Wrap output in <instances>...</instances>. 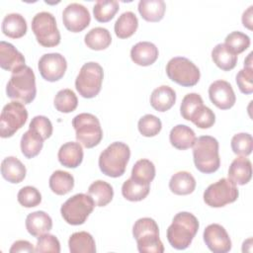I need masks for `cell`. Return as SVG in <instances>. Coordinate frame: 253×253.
<instances>
[{"label": "cell", "mask_w": 253, "mask_h": 253, "mask_svg": "<svg viewBox=\"0 0 253 253\" xmlns=\"http://www.w3.org/2000/svg\"><path fill=\"white\" fill-rule=\"evenodd\" d=\"M199 220L191 212H178L167 229V239L177 250L188 248L199 230Z\"/></svg>", "instance_id": "1"}, {"label": "cell", "mask_w": 253, "mask_h": 253, "mask_svg": "<svg viewBox=\"0 0 253 253\" xmlns=\"http://www.w3.org/2000/svg\"><path fill=\"white\" fill-rule=\"evenodd\" d=\"M6 94L8 98L23 104H30L35 100L36 76L30 66L25 65L12 73L6 86Z\"/></svg>", "instance_id": "2"}, {"label": "cell", "mask_w": 253, "mask_h": 253, "mask_svg": "<svg viewBox=\"0 0 253 253\" xmlns=\"http://www.w3.org/2000/svg\"><path fill=\"white\" fill-rule=\"evenodd\" d=\"M193 159L196 168L205 174L218 170L220 158L218 154V141L211 135L198 137L193 145Z\"/></svg>", "instance_id": "3"}, {"label": "cell", "mask_w": 253, "mask_h": 253, "mask_svg": "<svg viewBox=\"0 0 253 253\" xmlns=\"http://www.w3.org/2000/svg\"><path fill=\"white\" fill-rule=\"evenodd\" d=\"M130 157V149L127 144L115 141L111 143L99 156V167L103 174L112 178L122 176Z\"/></svg>", "instance_id": "4"}, {"label": "cell", "mask_w": 253, "mask_h": 253, "mask_svg": "<svg viewBox=\"0 0 253 253\" xmlns=\"http://www.w3.org/2000/svg\"><path fill=\"white\" fill-rule=\"evenodd\" d=\"M132 235L140 253H163L164 246L159 238L156 221L150 217L137 219L132 227Z\"/></svg>", "instance_id": "5"}, {"label": "cell", "mask_w": 253, "mask_h": 253, "mask_svg": "<svg viewBox=\"0 0 253 253\" xmlns=\"http://www.w3.org/2000/svg\"><path fill=\"white\" fill-rule=\"evenodd\" d=\"M77 141L86 148L97 146L103 138V130L98 118L89 113H81L72 120Z\"/></svg>", "instance_id": "6"}, {"label": "cell", "mask_w": 253, "mask_h": 253, "mask_svg": "<svg viewBox=\"0 0 253 253\" xmlns=\"http://www.w3.org/2000/svg\"><path fill=\"white\" fill-rule=\"evenodd\" d=\"M103 78V67L94 61L87 62L80 68L75 79V88L83 98H94L101 91Z\"/></svg>", "instance_id": "7"}, {"label": "cell", "mask_w": 253, "mask_h": 253, "mask_svg": "<svg viewBox=\"0 0 253 253\" xmlns=\"http://www.w3.org/2000/svg\"><path fill=\"white\" fill-rule=\"evenodd\" d=\"M95 206V202L91 196L79 193L63 203L60 208V213L68 224L80 225L86 221Z\"/></svg>", "instance_id": "8"}, {"label": "cell", "mask_w": 253, "mask_h": 253, "mask_svg": "<svg viewBox=\"0 0 253 253\" xmlns=\"http://www.w3.org/2000/svg\"><path fill=\"white\" fill-rule=\"evenodd\" d=\"M32 31L38 42L44 47H53L60 42V33L54 16L49 12H40L32 20Z\"/></svg>", "instance_id": "9"}, {"label": "cell", "mask_w": 253, "mask_h": 253, "mask_svg": "<svg viewBox=\"0 0 253 253\" xmlns=\"http://www.w3.org/2000/svg\"><path fill=\"white\" fill-rule=\"evenodd\" d=\"M166 74L170 80L183 87L195 86L201 77L198 66L183 56H176L168 61Z\"/></svg>", "instance_id": "10"}, {"label": "cell", "mask_w": 253, "mask_h": 253, "mask_svg": "<svg viewBox=\"0 0 253 253\" xmlns=\"http://www.w3.org/2000/svg\"><path fill=\"white\" fill-rule=\"evenodd\" d=\"M28 120V111L24 104L12 101L6 104L0 116V135L3 138L13 136Z\"/></svg>", "instance_id": "11"}, {"label": "cell", "mask_w": 253, "mask_h": 253, "mask_svg": "<svg viewBox=\"0 0 253 253\" xmlns=\"http://www.w3.org/2000/svg\"><path fill=\"white\" fill-rule=\"evenodd\" d=\"M238 196L236 184L227 178H221L205 190L204 202L211 208H221L235 202Z\"/></svg>", "instance_id": "12"}, {"label": "cell", "mask_w": 253, "mask_h": 253, "mask_svg": "<svg viewBox=\"0 0 253 253\" xmlns=\"http://www.w3.org/2000/svg\"><path fill=\"white\" fill-rule=\"evenodd\" d=\"M38 68L44 80L55 82L65 74L67 62L65 57L58 52L45 53L40 58Z\"/></svg>", "instance_id": "13"}, {"label": "cell", "mask_w": 253, "mask_h": 253, "mask_svg": "<svg viewBox=\"0 0 253 253\" xmlns=\"http://www.w3.org/2000/svg\"><path fill=\"white\" fill-rule=\"evenodd\" d=\"M62 22L68 31L79 33L89 26L91 16L88 9L82 4L70 3L62 12Z\"/></svg>", "instance_id": "14"}, {"label": "cell", "mask_w": 253, "mask_h": 253, "mask_svg": "<svg viewBox=\"0 0 253 253\" xmlns=\"http://www.w3.org/2000/svg\"><path fill=\"white\" fill-rule=\"evenodd\" d=\"M203 237L208 248L213 253H226L231 249L230 237L225 228L218 223L208 225Z\"/></svg>", "instance_id": "15"}, {"label": "cell", "mask_w": 253, "mask_h": 253, "mask_svg": "<svg viewBox=\"0 0 253 253\" xmlns=\"http://www.w3.org/2000/svg\"><path fill=\"white\" fill-rule=\"evenodd\" d=\"M209 96L211 103L220 110L232 108L236 102V96L232 86L225 80H216L209 87Z\"/></svg>", "instance_id": "16"}, {"label": "cell", "mask_w": 253, "mask_h": 253, "mask_svg": "<svg viewBox=\"0 0 253 253\" xmlns=\"http://www.w3.org/2000/svg\"><path fill=\"white\" fill-rule=\"evenodd\" d=\"M24 55L10 42H0V66L2 69L14 73L25 66Z\"/></svg>", "instance_id": "17"}, {"label": "cell", "mask_w": 253, "mask_h": 253, "mask_svg": "<svg viewBox=\"0 0 253 253\" xmlns=\"http://www.w3.org/2000/svg\"><path fill=\"white\" fill-rule=\"evenodd\" d=\"M158 48L150 42H139L130 49L131 60L140 66H149L158 58Z\"/></svg>", "instance_id": "18"}, {"label": "cell", "mask_w": 253, "mask_h": 253, "mask_svg": "<svg viewBox=\"0 0 253 253\" xmlns=\"http://www.w3.org/2000/svg\"><path fill=\"white\" fill-rule=\"evenodd\" d=\"M83 155L82 145L75 141H68L62 144L57 153L58 161L67 168L78 167L82 163Z\"/></svg>", "instance_id": "19"}, {"label": "cell", "mask_w": 253, "mask_h": 253, "mask_svg": "<svg viewBox=\"0 0 253 253\" xmlns=\"http://www.w3.org/2000/svg\"><path fill=\"white\" fill-rule=\"evenodd\" d=\"M25 224L28 232L32 236L39 237L48 233L52 228V219L45 211H37L28 214Z\"/></svg>", "instance_id": "20"}, {"label": "cell", "mask_w": 253, "mask_h": 253, "mask_svg": "<svg viewBox=\"0 0 253 253\" xmlns=\"http://www.w3.org/2000/svg\"><path fill=\"white\" fill-rule=\"evenodd\" d=\"M252 177V164L251 161L244 157L239 156L235 158L228 169V179L234 184L243 186L247 184Z\"/></svg>", "instance_id": "21"}, {"label": "cell", "mask_w": 253, "mask_h": 253, "mask_svg": "<svg viewBox=\"0 0 253 253\" xmlns=\"http://www.w3.org/2000/svg\"><path fill=\"white\" fill-rule=\"evenodd\" d=\"M176 102L174 89L167 85H161L154 89L150 95V105L157 112H166Z\"/></svg>", "instance_id": "22"}, {"label": "cell", "mask_w": 253, "mask_h": 253, "mask_svg": "<svg viewBox=\"0 0 253 253\" xmlns=\"http://www.w3.org/2000/svg\"><path fill=\"white\" fill-rule=\"evenodd\" d=\"M197 137L195 131L186 125L175 126L169 133V140L172 146L177 149L185 150L193 147Z\"/></svg>", "instance_id": "23"}, {"label": "cell", "mask_w": 253, "mask_h": 253, "mask_svg": "<svg viewBox=\"0 0 253 253\" xmlns=\"http://www.w3.org/2000/svg\"><path fill=\"white\" fill-rule=\"evenodd\" d=\"M27 169L25 165L14 156H8L1 162V174L10 183H21L26 177Z\"/></svg>", "instance_id": "24"}, {"label": "cell", "mask_w": 253, "mask_h": 253, "mask_svg": "<svg viewBox=\"0 0 253 253\" xmlns=\"http://www.w3.org/2000/svg\"><path fill=\"white\" fill-rule=\"evenodd\" d=\"M27 30V22L19 13L7 14L2 21V32L8 38L20 39L26 35Z\"/></svg>", "instance_id": "25"}, {"label": "cell", "mask_w": 253, "mask_h": 253, "mask_svg": "<svg viewBox=\"0 0 253 253\" xmlns=\"http://www.w3.org/2000/svg\"><path fill=\"white\" fill-rule=\"evenodd\" d=\"M196 188V180L194 176L187 171H179L175 173L169 181L170 191L179 196L192 194Z\"/></svg>", "instance_id": "26"}, {"label": "cell", "mask_w": 253, "mask_h": 253, "mask_svg": "<svg viewBox=\"0 0 253 253\" xmlns=\"http://www.w3.org/2000/svg\"><path fill=\"white\" fill-rule=\"evenodd\" d=\"M137 9L145 21L159 22L164 17L166 4L163 0H140Z\"/></svg>", "instance_id": "27"}, {"label": "cell", "mask_w": 253, "mask_h": 253, "mask_svg": "<svg viewBox=\"0 0 253 253\" xmlns=\"http://www.w3.org/2000/svg\"><path fill=\"white\" fill-rule=\"evenodd\" d=\"M211 59L215 65L224 71H229L236 66L237 55L224 43H217L211 50Z\"/></svg>", "instance_id": "28"}, {"label": "cell", "mask_w": 253, "mask_h": 253, "mask_svg": "<svg viewBox=\"0 0 253 253\" xmlns=\"http://www.w3.org/2000/svg\"><path fill=\"white\" fill-rule=\"evenodd\" d=\"M71 253H95L96 244L93 236L86 231L74 232L68 239Z\"/></svg>", "instance_id": "29"}, {"label": "cell", "mask_w": 253, "mask_h": 253, "mask_svg": "<svg viewBox=\"0 0 253 253\" xmlns=\"http://www.w3.org/2000/svg\"><path fill=\"white\" fill-rule=\"evenodd\" d=\"M88 195L92 197L97 207H105L113 200L114 190L108 182L97 180L89 186Z\"/></svg>", "instance_id": "30"}, {"label": "cell", "mask_w": 253, "mask_h": 253, "mask_svg": "<svg viewBox=\"0 0 253 253\" xmlns=\"http://www.w3.org/2000/svg\"><path fill=\"white\" fill-rule=\"evenodd\" d=\"M84 42L91 49L103 50L111 44L112 37L106 28L96 27L85 35Z\"/></svg>", "instance_id": "31"}, {"label": "cell", "mask_w": 253, "mask_h": 253, "mask_svg": "<svg viewBox=\"0 0 253 253\" xmlns=\"http://www.w3.org/2000/svg\"><path fill=\"white\" fill-rule=\"evenodd\" d=\"M138 27V20L134 13L130 11L124 12L115 23V33L120 39H127L131 37Z\"/></svg>", "instance_id": "32"}, {"label": "cell", "mask_w": 253, "mask_h": 253, "mask_svg": "<svg viewBox=\"0 0 253 253\" xmlns=\"http://www.w3.org/2000/svg\"><path fill=\"white\" fill-rule=\"evenodd\" d=\"M49 188L50 190L59 196L66 195L74 187L73 176L66 171L56 170L49 177Z\"/></svg>", "instance_id": "33"}, {"label": "cell", "mask_w": 253, "mask_h": 253, "mask_svg": "<svg viewBox=\"0 0 253 253\" xmlns=\"http://www.w3.org/2000/svg\"><path fill=\"white\" fill-rule=\"evenodd\" d=\"M43 138L34 131L33 129H28L21 138V150L25 157L33 158L37 156L43 146Z\"/></svg>", "instance_id": "34"}, {"label": "cell", "mask_w": 253, "mask_h": 253, "mask_svg": "<svg viewBox=\"0 0 253 253\" xmlns=\"http://www.w3.org/2000/svg\"><path fill=\"white\" fill-rule=\"evenodd\" d=\"M150 185L139 183L131 178L126 180L122 186V194L125 199L130 202H139L147 197Z\"/></svg>", "instance_id": "35"}, {"label": "cell", "mask_w": 253, "mask_h": 253, "mask_svg": "<svg viewBox=\"0 0 253 253\" xmlns=\"http://www.w3.org/2000/svg\"><path fill=\"white\" fill-rule=\"evenodd\" d=\"M154 177H155V166L150 160L139 159L134 163L131 169V176H130L131 179L145 185H150Z\"/></svg>", "instance_id": "36"}, {"label": "cell", "mask_w": 253, "mask_h": 253, "mask_svg": "<svg viewBox=\"0 0 253 253\" xmlns=\"http://www.w3.org/2000/svg\"><path fill=\"white\" fill-rule=\"evenodd\" d=\"M119 9L120 5L116 0H99L93 7V14L96 21L107 23L115 17Z\"/></svg>", "instance_id": "37"}, {"label": "cell", "mask_w": 253, "mask_h": 253, "mask_svg": "<svg viewBox=\"0 0 253 253\" xmlns=\"http://www.w3.org/2000/svg\"><path fill=\"white\" fill-rule=\"evenodd\" d=\"M204 107V102L200 94L189 93L187 94L181 103L180 113L183 119L187 121H192L197 113Z\"/></svg>", "instance_id": "38"}, {"label": "cell", "mask_w": 253, "mask_h": 253, "mask_svg": "<svg viewBox=\"0 0 253 253\" xmlns=\"http://www.w3.org/2000/svg\"><path fill=\"white\" fill-rule=\"evenodd\" d=\"M54 107L60 113H71L78 105V99L75 93L70 89H62L58 91L54 97Z\"/></svg>", "instance_id": "39"}, {"label": "cell", "mask_w": 253, "mask_h": 253, "mask_svg": "<svg viewBox=\"0 0 253 253\" xmlns=\"http://www.w3.org/2000/svg\"><path fill=\"white\" fill-rule=\"evenodd\" d=\"M231 149L234 154L239 156H248L253 149L252 135L247 132H239L231 138Z\"/></svg>", "instance_id": "40"}, {"label": "cell", "mask_w": 253, "mask_h": 253, "mask_svg": "<svg viewBox=\"0 0 253 253\" xmlns=\"http://www.w3.org/2000/svg\"><path fill=\"white\" fill-rule=\"evenodd\" d=\"M250 38L246 34L234 31L226 36L224 44L237 55L246 50L250 46Z\"/></svg>", "instance_id": "41"}, {"label": "cell", "mask_w": 253, "mask_h": 253, "mask_svg": "<svg viewBox=\"0 0 253 253\" xmlns=\"http://www.w3.org/2000/svg\"><path fill=\"white\" fill-rule=\"evenodd\" d=\"M137 127L139 132L143 136L151 137V136H155L160 132L162 128V123L160 119H158L156 116L147 114L139 119Z\"/></svg>", "instance_id": "42"}, {"label": "cell", "mask_w": 253, "mask_h": 253, "mask_svg": "<svg viewBox=\"0 0 253 253\" xmlns=\"http://www.w3.org/2000/svg\"><path fill=\"white\" fill-rule=\"evenodd\" d=\"M17 200L19 204L25 208H34L41 204L42 195L37 188L26 186L18 192Z\"/></svg>", "instance_id": "43"}, {"label": "cell", "mask_w": 253, "mask_h": 253, "mask_svg": "<svg viewBox=\"0 0 253 253\" xmlns=\"http://www.w3.org/2000/svg\"><path fill=\"white\" fill-rule=\"evenodd\" d=\"M36 252L43 253V252H52L59 253L60 252V243L59 240L52 234H42L38 237Z\"/></svg>", "instance_id": "44"}, {"label": "cell", "mask_w": 253, "mask_h": 253, "mask_svg": "<svg viewBox=\"0 0 253 253\" xmlns=\"http://www.w3.org/2000/svg\"><path fill=\"white\" fill-rule=\"evenodd\" d=\"M29 128L39 133L43 140L47 139L52 134V124L49 119L44 116L34 117L29 125Z\"/></svg>", "instance_id": "45"}, {"label": "cell", "mask_w": 253, "mask_h": 253, "mask_svg": "<svg viewBox=\"0 0 253 253\" xmlns=\"http://www.w3.org/2000/svg\"><path fill=\"white\" fill-rule=\"evenodd\" d=\"M236 84L246 95L253 93V67H244L236 74Z\"/></svg>", "instance_id": "46"}, {"label": "cell", "mask_w": 253, "mask_h": 253, "mask_svg": "<svg viewBox=\"0 0 253 253\" xmlns=\"http://www.w3.org/2000/svg\"><path fill=\"white\" fill-rule=\"evenodd\" d=\"M191 122L200 128H210L215 123V115L209 107L204 106Z\"/></svg>", "instance_id": "47"}, {"label": "cell", "mask_w": 253, "mask_h": 253, "mask_svg": "<svg viewBox=\"0 0 253 253\" xmlns=\"http://www.w3.org/2000/svg\"><path fill=\"white\" fill-rule=\"evenodd\" d=\"M10 253H18V252H36V248L34 245L27 240H17L15 241L10 250Z\"/></svg>", "instance_id": "48"}, {"label": "cell", "mask_w": 253, "mask_h": 253, "mask_svg": "<svg viewBox=\"0 0 253 253\" xmlns=\"http://www.w3.org/2000/svg\"><path fill=\"white\" fill-rule=\"evenodd\" d=\"M253 15V6H249L242 15V24L245 28L252 30V16Z\"/></svg>", "instance_id": "49"}, {"label": "cell", "mask_w": 253, "mask_h": 253, "mask_svg": "<svg viewBox=\"0 0 253 253\" xmlns=\"http://www.w3.org/2000/svg\"><path fill=\"white\" fill-rule=\"evenodd\" d=\"M252 54H253V52H250V53L247 55V57L245 58V60H244V67H253V66H252V63H253Z\"/></svg>", "instance_id": "50"}]
</instances>
